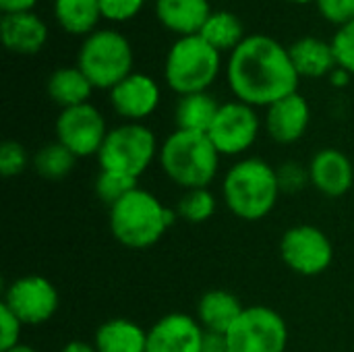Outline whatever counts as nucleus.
Masks as SVG:
<instances>
[{"label": "nucleus", "instance_id": "obj_3", "mask_svg": "<svg viewBox=\"0 0 354 352\" xmlns=\"http://www.w3.org/2000/svg\"><path fill=\"white\" fill-rule=\"evenodd\" d=\"M220 154L207 133L176 129L160 145V168L180 189H209L218 176Z\"/></svg>", "mask_w": 354, "mask_h": 352}, {"label": "nucleus", "instance_id": "obj_35", "mask_svg": "<svg viewBox=\"0 0 354 352\" xmlns=\"http://www.w3.org/2000/svg\"><path fill=\"white\" fill-rule=\"evenodd\" d=\"M201 352H230L228 351V342H226V334L205 332L203 344H201Z\"/></svg>", "mask_w": 354, "mask_h": 352}, {"label": "nucleus", "instance_id": "obj_7", "mask_svg": "<svg viewBox=\"0 0 354 352\" xmlns=\"http://www.w3.org/2000/svg\"><path fill=\"white\" fill-rule=\"evenodd\" d=\"M160 145L156 133L143 122H122L108 131L97 158L100 170L118 172L139 180L158 160Z\"/></svg>", "mask_w": 354, "mask_h": 352}, {"label": "nucleus", "instance_id": "obj_32", "mask_svg": "<svg viewBox=\"0 0 354 352\" xmlns=\"http://www.w3.org/2000/svg\"><path fill=\"white\" fill-rule=\"evenodd\" d=\"M143 4L145 0H100V10H102V19L122 23L137 17Z\"/></svg>", "mask_w": 354, "mask_h": 352}, {"label": "nucleus", "instance_id": "obj_37", "mask_svg": "<svg viewBox=\"0 0 354 352\" xmlns=\"http://www.w3.org/2000/svg\"><path fill=\"white\" fill-rule=\"evenodd\" d=\"M328 79H330V83H332L334 87H346L348 81H351V73L344 71V68H340V66H336V68L330 73Z\"/></svg>", "mask_w": 354, "mask_h": 352}, {"label": "nucleus", "instance_id": "obj_30", "mask_svg": "<svg viewBox=\"0 0 354 352\" xmlns=\"http://www.w3.org/2000/svg\"><path fill=\"white\" fill-rule=\"evenodd\" d=\"M29 166V154L19 141H4L0 145V174L4 178L19 176Z\"/></svg>", "mask_w": 354, "mask_h": 352}, {"label": "nucleus", "instance_id": "obj_29", "mask_svg": "<svg viewBox=\"0 0 354 352\" xmlns=\"http://www.w3.org/2000/svg\"><path fill=\"white\" fill-rule=\"evenodd\" d=\"M330 44H332L336 64L354 75V19L336 29Z\"/></svg>", "mask_w": 354, "mask_h": 352}, {"label": "nucleus", "instance_id": "obj_17", "mask_svg": "<svg viewBox=\"0 0 354 352\" xmlns=\"http://www.w3.org/2000/svg\"><path fill=\"white\" fill-rule=\"evenodd\" d=\"M0 37L6 50L15 54H37L48 41V25L33 10L2 15Z\"/></svg>", "mask_w": 354, "mask_h": 352}, {"label": "nucleus", "instance_id": "obj_25", "mask_svg": "<svg viewBox=\"0 0 354 352\" xmlns=\"http://www.w3.org/2000/svg\"><path fill=\"white\" fill-rule=\"evenodd\" d=\"M199 35L212 44L218 52H226V50H234L247 35H245V27L241 23V19L228 10H216L209 15V19L205 21L203 29L199 31Z\"/></svg>", "mask_w": 354, "mask_h": 352}, {"label": "nucleus", "instance_id": "obj_6", "mask_svg": "<svg viewBox=\"0 0 354 352\" xmlns=\"http://www.w3.org/2000/svg\"><path fill=\"white\" fill-rule=\"evenodd\" d=\"M77 66L95 89H112L133 71L131 41L116 29H97L87 35L77 54Z\"/></svg>", "mask_w": 354, "mask_h": 352}, {"label": "nucleus", "instance_id": "obj_34", "mask_svg": "<svg viewBox=\"0 0 354 352\" xmlns=\"http://www.w3.org/2000/svg\"><path fill=\"white\" fill-rule=\"evenodd\" d=\"M317 8L326 21L338 27L354 19V0H317Z\"/></svg>", "mask_w": 354, "mask_h": 352}, {"label": "nucleus", "instance_id": "obj_18", "mask_svg": "<svg viewBox=\"0 0 354 352\" xmlns=\"http://www.w3.org/2000/svg\"><path fill=\"white\" fill-rule=\"evenodd\" d=\"M209 15V0H156V17L160 25L178 37L197 35Z\"/></svg>", "mask_w": 354, "mask_h": 352}, {"label": "nucleus", "instance_id": "obj_31", "mask_svg": "<svg viewBox=\"0 0 354 352\" xmlns=\"http://www.w3.org/2000/svg\"><path fill=\"white\" fill-rule=\"evenodd\" d=\"M278 174V183L282 193H299L303 191L307 185H311L309 180V168L299 164V162H284L276 168Z\"/></svg>", "mask_w": 354, "mask_h": 352}, {"label": "nucleus", "instance_id": "obj_20", "mask_svg": "<svg viewBox=\"0 0 354 352\" xmlns=\"http://www.w3.org/2000/svg\"><path fill=\"white\" fill-rule=\"evenodd\" d=\"M245 307L239 297L228 290H207L197 303V322L205 332L226 334L232 324L241 317Z\"/></svg>", "mask_w": 354, "mask_h": 352}, {"label": "nucleus", "instance_id": "obj_21", "mask_svg": "<svg viewBox=\"0 0 354 352\" xmlns=\"http://www.w3.org/2000/svg\"><path fill=\"white\" fill-rule=\"evenodd\" d=\"M93 346L97 352H147V332L127 317H114L95 330Z\"/></svg>", "mask_w": 354, "mask_h": 352}, {"label": "nucleus", "instance_id": "obj_1", "mask_svg": "<svg viewBox=\"0 0 354 352\" xmlns=\"http://www.w3.org/2000/svg\"><path fill=\"white\" fill-rule=\"evenodd\" d=\"M226 81L239 102L253 108H268L299 91V73L288 48L278 39L253 33L232 52L226 64Z\"/></svg>", "mask_w": 354, "mask_h": 352}, {"label": "nucleus", "instance_id": "obj_22", "mask_svg": "<svg viewBox=\"0 0 354 352\" xmlns=\"http://www.w3.org/2000/svg\"><path fill=\"white\" fill-rule=\"evenodd\" d=\"M93 89L95 87L91 85V81L83 75V71L79 66L56 68L46 83V91H48L50 100L54 104H58L62 110L87 104Z\"/></svg>", "mask_w": 354, "mask_h": 352}, {"label": "nucleus", "instance_id": "obj_36", "mask_svg": "<svg viewBox=\"0 0 354 352\" xmlns=\"http://www.w3.org/2000/svg\"><path fill=\"white\" fill-rule=\"evenodd\" d=\"M37 0H0L2 15H17V12H31Z\"/></svg>", "mask_w": 354, "mask_h": 352}, {"label": "nucleus", "instance_id": "obj_26", "mask_svg": "<svg viewBox=\"0 0 354 352\" xmlns=\"http://www.w3.org/2000/svg\"><path fill=\"white\" fill-rule=\"evenodd\" d=\"M75 162L77 158L58 141L41 145L33 156V168L46 180H60L68 176L75 168Z\"/></svg>", "mask_w": 354, "mask_h": 352}, {"label": "nucleus", "instance_id": "obj_19", "mask_svg": "<svg viewBox=\"0 0 354 352\" xmlns=\"http://www.w3.org/2000/svg\"><path fill=\"white\" fill-rule=\"evenodd\" d=\"M288 54L299 77H307V79L330 77V73L338 66L332 52V44L322 37H313V35L301 37L292 41Z\"/></svg>", "mask_w": 354, "mask_h": 352}, {"label": "nucleus", "instance_id": "obj_27", "mask_svg": "<svg viewBox=\"0 0 354 352\" xmlns=\"http://www.w3.org/2000/svg\"><path fill=\"white\" fill-rule=\"evenodd\" d=\"M218 210V199L209 189H191L180 195L176 201V216L189 224H203L214 218Z\"/></svg>", "mask_w": 354, "mask_h": 352}, {"label": "nucleus", "instance_id": "obj_40", "mask_svg": "<svg viewBox=\"0 0 354 352\" xmlns=\"http://www.w3.org/2000/svg\"><path fill=\"white\" fill-rule=\"evenodd\" d=\"M295 4H309V2H317V0H290Z\"/></svg>", "mask_w": 354, "mask_h": 352}, {"label": "nucleus", "instance_id": "obj_5", "mask_svg": "<svg viewBox=\"0 0 354 352\" xmlns=\"http://www.w3.org/2000/svg\"><path fill=\"white\" fill-rule=\"evenodd\" d=\"M222 52L207 44L199 33L178 37L168 50L164 79L178 95L207 91L220 75Z\"/></svg>", "mask_w": 354, "mask_h": 352}, {"label": "nucleus", "instance_id": "obj_9", "mask_svg": "<svg viewBox=\"0 0 354 352\" xmlns=\"http://www.w3.org/2000/svg\"><path fill=\"white\" fill-rule=\"evenodd\" d=\"M282 261L299 276H319L334 261V245L330 237L311 224L288 228L280 241Z\"/></svg>", "mask_w": 354, "mask_h": 352}, {"label": "nucleus", "instance_id": "obj_38", "mask_svg": "<svg viewBox=\"0 0 354 352\" xmlns=\"http://www.w3.org/2000/svg\"><path fill=\"white\" fill-rule=\"evenodd\" d=\"M60 352H97L93 344H87V342H81V340H73L68 344H64Z\"/></svg>", "mask_w": 354, "mask_h": 352}, {"label": "nucleus", "instance_id": "obj_16", "mask_svg": "<svg viewBox=\"0 0 354 352\" xmlns=\"http://www.w3.org/2000/svg\"><path fill=\"white\" fill-rule=\"evenodd\" d=\"M309 180L326 197H344L354 185V166L351 158L336 149L324 147L309 162Z\"/></svg>", "mask_w": 354, "mask_h": 352}, {"label": "nucleus", "instance_id": "obj_39", "mask_svg": "<svg viewBox=\"0 0 354 352\" xmlns=\"http://www.w3.org/2000/svg\"><path fill=\"white\" fill-rule=\"evenodd\" d=\"M6 352H37L35 349H31V346H27V344H17L15 349H10V351Z\"/></svg>", "mask_w": 354, "mask_h": 352}, {"label": "nucleus", "instance_id": "obj_24", "mask_svg": "<svg viewBox=\"0 0 354 352\" xmlns=\"http://www.w3.org/2000/svg\"><path fill=\"white\" fill-rule=\"evenodd\" d=\"M56 23L71 35H91L102 19L100 0H54Z\"/></svg>", "mask_w": 354, "mask_h": 352}, {"label": "nucleus", "instance_id": "obj_15", "mask_svg": "<svg viewBox=\"0 0 354 352\" xmlns=\"http://www.w3.org/2000/svg\"><path fill=\"white\" fill-rule=\"evenodd\" d=\"M309 122L311 108L299 91L278 100L266 110V131L270 139L280 145H290L303 139L309 129Z\"/></svg>", "mask_w": 354, "mask_h": 352}, {"label": "nucleus", "instance_id": "obj_28", "mask_svg": "<svg viewBox=\"0 0 354 352\" xmlns=\"http://www.w3.org/2000/svg\"><path fill=\"white\" fill-rule=\"evenodd\" d=\"M135 189H137L135 178L118 174V172H110V170H100V174L95 176V183H93V191H95L97 199L104 201L108 207L118 203L122 197H127Z\"/></svg>", "mask_w": 354, "mask_h": 352}, {"label": "nucleus", "instance_id": "obj_10", "mask_svg": "<svg viewBox=\"0 0 354 352\" xmlns=\"http://www.w3.org/2000/svg\"><path fill=\"white\" fill-rule=\"evenodd\" d=\"M261 120L253 106L245 102L220 104V110L207 131L209 141L220 156H243L249 151L259 137Z\"/></svg>", "mask_w": 354, "mask_h": 352}, {"label": "nucleus", "instance_id": "obj_14", "mask_svg": "<svg viewBox=\"0 0 354 352\" xmlns=\"http://www.w3.org/2000/svg\"><path fill=\"white\" fill-rule=\"evenodd\" d=\"M205 330L187 313H168L147 330V352H201Z\"/></svg>", "mask_w": 354, "mask_h": 352}, {"label": "nucleus", "instance_id": "obj_12", "mask_svg": "<svg viewBox=\"0 0 354 352\" xmlns=\"http://www.w3.org/2000/svg\"><path fill=\"white\" fill-rule=\"evenodd\" d=\"M58 290L44 276H21L12 280L6 290L2 305H6L23 326H41L58 311Z\"/></svg>", "mask_w": 354, "mask_h": 352}, {"label": "nucleus", "instance_id": "obj_2", "mask_svg": "<svg viewBox=\"0 0 354 352\" xmlns=\"http://www.w3.org/2000/svg\"><path fill=\"white\" fill-rule=\"evenodd\" d=\"M282 189L276 168L261 158H243L234 162L222 180V199L226 207L245 222H259L272 214Z\"/></svg>", "mask_w": 354, "mask_h": 352}, {"label": "nucleus", "instance_id": "obj_11", "mask_svg": "<svg viewBox=\"0 0 354 352\" xmlns=\"http://www.w3.org/2000/svg\"><path fill=\"white\" fill-rule=\"evenodd\" d=\"M108 131L104 114L89 102L64 108L56 118V141L62 143L77 160L97 156Z\"/></svg>", "mask_w": 354, "mask_h": 352}, {"label": "nucleus", "instance_id": "obj_13", "mask_svg": "<svg viewBox=\"0 0 354 352\" xmlns=\"http://www.w3.org/2000/svg\"><path fill=\"white\" fill-rule=\"evenodd\" d=\"M160 85L145 73H131L110 89V104L127 122H141L151 116L160 106Z\"/></svg>", "mask_w": 354, "mask_h": 352}, {"label": "nucleus", "instance_id": "obj_23", "mask_svg": "<svg viewBox=\"0 0 354 352\" xmlns=\"http://www.w3.org/2000/svg\"><path fill=\"white\" fill-rule=\"evenodd\" d=\"M218 110H220L218 100L209 95L207 91L180 95L174 108L176 129L193 131V133H207Z\"/></svg>", "mask_w": 354, "mask_h": 352}, {"label": "nucleus", "instance_id": "obj_33", "mask_svg": "<svg viewBox=\"0 0 354 352\" xmlns=\"http://www.w3.org/2000/svg\"><path fill=\"white\" fill-rule=\"evenodd\" d=\"M21 319L6 305H0V352L10 351L21 344Z\"/></svg>", "mask_w": 354, "mask_h": 352}, {"label": "nucleus", "instance_id": "obj_8", "mask_svg": "<svg viewBox=\"0 0 354 352\" xmlns=\"http://www.w3.org/2000/svg\"><path fill=\"white\" fill-rule=\"evenodd\" d=\"M226 342L230 352H286L288 328L278 311L253 305L226 332Z\"/></svg>", "mask_w": 354, "mask_h": 352}, {"label": "nucleus", "instance_id": "obj_4", "mask_svg": "<svg viewBox=\"0 0 354 352\" xmlns=\"http://www.w3.org/2000/svg\"><path fill=\"white\" fill-rule=\"evenodd\" d=\"M176 212L145 189H135L110 207V232L129 249L153 247L176 222Z\"/></svg>", "mask_w": 354, "mask_h": 352}]
</instances>
